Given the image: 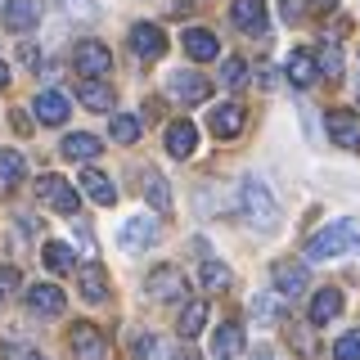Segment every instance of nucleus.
<instances>
[{
	"label": "nucleus",
	"instance_id": "nucleus-28",
	"mask_svg": "<svg viewBox=\"0 0 360 360\" xmlns=\"http://www.w3.org/2000/svg\"><path fill=\"white\" fill-rule=\"evenodd\" d=\"M22 176H27V158L18 149H0V189L22 185Z\"/></svg>",
	"mask_w": 360,
	"mask_h": 360
},
{
	"label": "nucleus",
	"instance_id": "nucleus-9",
	"mask_svg": "<svg viewBox=\"0 0 360 360\" xmlns=\"http://www.w3.org/2000/svg\"><path fill=\"white\" fill-rule=\"evenodd\" d=\"M131 54L144 59V63L162 59V54H167V32L158 27V22H135V27H131Z\"/></svg>",
	"mask_w": 360,
	"mask_h": 360
},
{
	"label": "nucleus",
	"instance_id": "nucleus-13",
	"mask_svg": "<svg viewBox=\"0 0 360 360\" xmlns=\"http://www.w3.org/2000/svg\"><path fill=\"white\" fill-rule=\"evenodd\" d=\"M32 112H37V122H41V127H63V122H68V112H72V104H68V95H63V90H41V95H37V104H32Z\"/></svg>",
	"mask_w": 360,
	"mask_h": 360
},
{
	"label": "nucleus",
	"instance_id": "nucleus-17",
	"mask_svg": "<svg viewBox=\"0 0 360 360\" xmlns=\"http://www.w3.org/2000/svg\"><path fill=\"white\" fill-rule=\"evenodd\" d=\"M230 18H234L239 32H248V37H266V5L262 0H234Z\"/></svg>",
	"mask_w": 360,
	"mask_h": 360
},
{
	"label": "nucleus",
	"instance_id": "nucleus-14",
	"mask_svg": "<svg viewBox=\"0 0 360 360\" xmlns=\"http://www.w3.org/2000/svg\"><path fill=\"white\" fill-rule=\"evenodd\" d=\"M329 140L338 149H360V117L352 108H333L329 112Z\"/></svg>",
	"mask_w": 360,
	"mask_h": 360
},
{
	"label": "nucleus",
	"instance_id": "nucleus-24",
	"mask_svg": "<svg viewBox=\"0 0 360 360\" xmlns=\"http://www.w3.org/2000/svg\"><path fill=\"white\" fill-rule=\"evenodd\" d=\"M82 189H86L90 202H99V207H112V202H117V189H112V180H108L104 172H95V167H86V172H82Z\"/></svg>",
	"mask_w": 360,
	"mask_h": 360
},
{
	"label": "nucleus",
	"instance_id": "nucleus-33",
	"mask_svg": "<svg viewBox=\"0 0 360 360\" xmlns=\"http://www.w3.org/2000/svg\"><path fill=\"white\" fill-rule=\"evenodd\" d=\"M112 140H117V144H135V140H140V117H131V112H112Z\"/></svg>",
	"mask_w": 360,
	"mask_h": 360
},
{
	"label": "nucleus",
	"instance_id": "nucleus-29",
	"mask_svg": "<svg viewBox=\"0 0 360 360\" xmlns=\"http://www.w3.org/2000/svg\"><path fill=\"white\" fill-rule=\"evenodd\" d=\"M315 63H320V77H324V82H338V77H342V45H338L333 37L320 41V50H315Z\"/></svg>",
	"mask_w": 360,
	"mask_h": 360
},
{
	"label": "nucleus",
	"instance_id": "nucleus-39",
	"mask_svg": "<svg viewBox=\"0 0 360 360\" xmlns=\"http://www.w3.org/2000/svg\"><path fill=\"white\" fill-rule=\"evenodd\" d=\"M68 5V14H77V18H95V0H63Z\"/></svg>",
	"mask_w": 360,
	"mask_h": 360
},
{
	"label": "nucleus",
	"instance_id": "nucleus-35",
	"mask_svg": "<svg viewBox=\"0 0 360 360\" xmlns=\"http://www.w3.org/2000/svg\"><path fill=\"white\" fill-rule=\"evenodd\" d=\"M0 360H50V356L27 342H0Z\"/></svg>",
	"mask_w": 360,
	"mask_h": 360
},
{
	"label": "nucleus",
	"instance_id": "nucleus-21",
	"mask_svg": "<svg viewBox=\"0 0 360 360\" xmlns=\"http://www.w3.org/2000/svg\"><path fill=\"white\" fill-rule=\"evenodd\" d=\"M59 153L68 158V162H90V158H99L104 149H99V135H90V131H72V135H63Z\"/></svg>",
	"mask_w": 360,
	"mask_h": 360
},
{
	"label": "nucleus",
	"instance_id": "nucleus-3",
	"mask_svg": "<svg viewBox=\"0 0 360 360\" xmlns=\"http://www.w3.org/2000/svg\"><path fill=\"white\" fill-rule=\"evenodd\" d=\"M72 68H77V77H82V82H99V77L112 72V50H108L104 41H77Z\"/></svg>",
	"mask_w": 360,
	"mask_h": 360
},
{
	"label": "nucleus",
	"instance_id": "nucleus-36",
	"mask_svg": "<svg viewBox=\"0 0 360 360\" xmlns=\"http://www.w3.org/2000/svg\"><path fill=\"white\" fill-rule=\"evenodd\" d=\"M333 360H360V329L338 338V342H333Z\"/></svg>",
	"mask_w": 360,
	"mask_h": 360
},
{
	"label": "nucleus",
	"instance_id": "nucleus-43",
	"mask_svg": "<svg viewBox=\"0 0 360 360\" xmlns=\"http://www.w3.org/2000/svg\"><path fill=\"white\" fill-rule=\"evenodd\" d=\"M176 360H198V352H189V347H185V352H176Z\"/></svg>",
	"mask_w": 360,
	"mask_h": 360
},
{
	"label": "nucleus",
	"instance_id": "nucleus-12",
	"mask_svg": "<svg viewBox=\"0 0 360 360\" xmlns=\"http://www.w3.org/2000/svg\"><path fill=\"white\" fill-rule=\"evenodd\" d=\"M180 45H185V54L194 63H212L221 54V41H217V32H212V27H185Z\"/></svg>",
	"mask_w": 360,
	"mask_h": 360
},
{
	"label": "nucleus",
	"instance_id": "nucleus-26",
	"mask_svg": "<svg viewBox=\"0 0 360 360\" xmlns=\"http://www.w3.org/2000/svg\"><path fill=\"white\" fill-rule=\"evenodd\" d=\"M77 99H82L90 112H112V104H117L112 86H104V82H82L77 86Z\"/></svg>",
	"mask_w": 360,
	"mask_h": 360
},
{
	"label": "nucleus",
	"instance_id": "nucleus-16",
	"mask_svg": "<svg viewBox=\"0 0 360 360\" xmlns=\"http://www.w3.org/2000/svg\"><path fill=\"white\" fill-rule=\"evenodd\" d=\"M41 14H45L41 0H9L0 18H5V27H9V32H32V27L41 22Z\"/></svg>",
	"mask_w": 360,
	"mask_h": 360
},
{
	"label": "nucleus",
	"instance_id": "nucleus-31",
	"mask_svg": "<svg viewBox=\"0 0 360 360\" xmlns=\"http://www.w3.org/2000/svg\"><path fill=\"white\" fill-rule=\"evenodd\" d=\"M144 198L153 202V212H172V185L162 180V172H144Z\"/></svg>",
	"mask_w": 360,
	"mask_h": 360
},
{
	"label": "nucleus",
	"instance_id": "nucleus-10",
	"mask_svg": "<svg viewBox=\"0 0 360 360\" xmlns=\"http://www.w3.org/2000/svg\"><path fill=\"white\" fill-rule=\"evenodd\" d=\"M149 243H158V221L153 217L122 221V230H117V248H122V252H144Z\"/></svg>",
	"mask_w": 360,
	"mask_h": 360
},
{
	"label": "nucleus",
	"instance_id": "nucleus-7",
	"mask_svg": "<svg viewBox=\"0 0 360 360\" xmlns=\"http://www.w3.org/2000/svg\"><path fill=\"white\" fill-rule=\"evenodd\" d=\"M167 95L180 99V104H207L212 82H207L202 72H189V68H180V72L167 77Z\"/></svg>",
	"mask_w": 360,
	"mask_h": 360
},
{
	"label": "nucleus",
	"instance_id": "nucleus-27",
	"mask_svg": "<svg viewBox=\"0 0 360 360\" xmlns=\"http://www.w3.org/2000/svg\"><path fill=\"white\" fill-rule=\"evenodd\" d=\"M198 284L207 288V292H225L234 284V270L225 266V262H217V257H207V262L198 266Z\"/></svg>",
	"mask_w": 360,
	"mask_h": 360
},
{
	"label": "nucleus",
	"instance_id": "nucleus-25",
	"mask_svg": "<svg viewBox=\"0 0 360 360\" xmlns=\"http://www.w3.org/2000/svg\"><path fill=\"white\" fill-rule=\"evenodd\" d=\"M131 356H135V360H176L172 342H167L162 333H140V338L131 342Z\"/></svg>",
	"mask_w": 360,
	"mask_h": 360
},
{
	"label": "nucleus",
	"instance_id": "nucleus-38",
	"mask_svg": "<svg viewBox=\"0 0 360 360\" xmlns=\"http://www.w3.org/2000/svg\"><path fill=\"white\" fill-rule=\"evenodd\" d=\"M288 342L297 347V356H315V338H311V329H302V324L288 329Z\"/></svg>",
	"mask_w": 360,
	"mask_h": 360
},
{
	"label": "nucleus",
	"instance_id": "nucleus-2",
	"mask_svg": "<svg viewBox=\"0 0 360 360\" xmlns=\"http://www.w3.org/2000/svg\"><path fill=\"white\" fill-rule=\"evenodd\" d=\"M352 248H360L356 221H329L307 239V262H333V257H347Z\"/></svg>",
	"mask_w": 360,
	"mask_h": 360
},
{
	"label": "nucleus",
	"instance_id": "nucleus-6",
	"mask_svg": "<svg viewBox=\"0 0 360 360\" xmlns=\"http://www.w3.org/2000/svg\"><path fill=\"white\" fill-rule=\"evenodd\" d=\"M144 292H149L153 302H180L189 292V279L180 266H153L149 279H144Z\"/></svg>",
	"mask_w": 360,
	"mask_h": 360
},
{
	"label": "nucleus",
	"instance_id": "nucleus-1",
	"mask_svg": "<svg viewBox=\"0 0 360 360\" xmlns=\"http://www.w3.org/2000/svg\"><path fill=\"white\" fill-rule=\"evenodd\" d=\"M239 212H243V221L252 225V230H262V234H270L279 225V202L270 194V185L257 180V176L239 180Z\"/></svg>",
	"mask_w": 360,
	"mask_h": 360
},
{
	"label": "nucleus",
	"instance_id": "nucleus-19",
	"mask_svg": "<svg viewBox=\"0 0 360 360\" xmlns=\"http://www.w3.org/2000/svg\"><path fill=\"white\" fill-rule=\"evenodd\" d=\"M284 77L292 86H315V77H320V63H315V50H292L284 59Z\"/></svg>",
	"mask_w": 360,
	"mask_h": 360
},
{
	"label": "nucleus",
	"instance_id": "nucleus-37",
	"mask_svg": "<svg viewBox=\"0 0 360 360\" xmlns=\"http://www.w3.org/2000/svg\"><path fill=\"white\" fill-rule=\"evenodd\" d=\"M18 288H22V275H18L14 266H0V307H5V302L14 297Z\"/></svg>",
	"mask_w": 360,
	"mask_h": 360
},
{
	"label": "nucleus",
	"instance_id": "nucleus-30",
	"mask_svg": "<svg viewBox=\"0 0 360 360\" xmlns=\"http://www.w3.org/2000/svg\"><path fill=\"white\" fill-rule=\"evenodd\" d=\"M41 257H45V270H54V275H72L77 262H72V248L59 243V239H50L41 248Z\"/></svg>",
	"mask_w": 360,
	"mask_h": 360
},
{
	"label": "nucleus",
	"instance_id": "nucleus-15",
	"mask_svg": "<svg viewBox=\"0 0 360 360\" xmlns=\"http://www.w3.org/2000/svg\"><path fill=\"white\" fill-rule=\"evenodd\" d=\"M162 144H167V153L172 158H194V149H198V127L194 122H172V127L162 131Z\"/></svg>",
	"mask_w": 360,
	"mask_h": 360
},
{
	"label": "nucleus",
	"instance_id": "nucleus-22",
	"mask_svg": "<svg viewBox=\"0 0 360 360\" xmlns=\"http://www.w3.org/2000/svg\"><path fill=\"white\" fill-rule=\"evenodd\" d=\"M77 292H82L86 302H104L108 297V275L99 262H86L82 270H77Z\"/></svg>",
	"mask_w": 360,
	"mask_h": 360
},
{
	"label": "nucleus",
	"instance_id": "nucleus-42",
	"mask_svg": "<svg viewBox=\"0 0 360 360\" xmlns=\"http://www.w3.org/2000/svg\"><path fill=\"white\" fill-rule=\"evenodd\" d=\"M252 360H275V352H270V347H262V352H257Z\"/></svg>",
	"mask_w": 360,
	"mask_h": 360
},
{
	"label": "nucleus",
	"instance_id": "nucleus-34",
	"mask_svg": "<svg viewBox=\"0 0 360 360\" xmlns=\"http://www.w3.org/2000/svg\"><path fill=\"white\" fill-rule=\"evenodd\" d=\"M221 82L230 86V90H243L248 86V63L239 59V54H230V59L221 63Z\"/></svg>",
	"mask_w": 360,
	"mask_h": 360
},
{
	"label": "nucleus",
	"instance_id": "nucleus-44",
	"mask_svg": "<svg viewBox=\"0 0 360 360\" xmlns=\"http://www.w3.org/2000/svg\"><path fill=\"white\" fill-rule=\"evenodd\" d=\"M311 5H315V9H333L338 0H311Z\"/></svg>",
	"mask_w": 360,
	"mask_h": 360
},
{
	"label": "nucleus",
	"instance_id": "nucleus-23",
	"mask_svg": "<svg viewBox=\"0 0 360 360\" xmlns=\"http://www.w3.org/2000/svg\"><path fill=\"white\" fill-rule=\"evenodd\" d=\"M212 356L217 360H239L243 356V329L234 320H225L217 333H212Z\"/></svg>",
	"mask_w": 360,
	"mask_h": 360
},
{
	"label": "nucleus",
	"instance_id": "nucleus-4",
	"mask_svg": "<svg viewBox=\"0 0 360 360\" xmlns=\"http://www.w3.org/2000/svg\"><path fill=\"white\" fill-rule=\"evenodd\" d=\"M37 198L45 202V207L63 212V217H77V207H82V194H77V189L68 185L59 172H45V176L37 180Z\"/></svg>",
	"mask_w": 360,
	"mask_h": 360
},
{
	"label": "nucleus",
	"instance_id": "nucleus-32",
	"mask_svg": "<svg viewBox=\"0 0 360 360\" xmlns=\"http://www.w3.org/2000/svg\"><path fill=\"white\" fill-rule=\"evenodd\" d=\"M180 338H198L207 329V302H185V311H180Z\"/></svg>",
	"mask_w": 360,
	"mask_h": 360
},
{
	"label": "nucleus",
	"instance_id": "nucleus-18",
	"mask_svg": "<svg viewBox=\"0 0 360 360\" xmlns=\"http://www.w3.org/2000/svg\"><path fill=\"white\" fill-rule=\"evenodd\" d=\"M243 122H248V112L239 104H217L207 112V127H212V135H221V140H234V135L243 131Z\"/></svg>",
	"mask_w": 360,
	"mask_h": 360
},
{
	"label": "nucleus",
	"instance_id": "nucleus-11",
	"mask_svg": "<svg viewBox=\"0 0 360 360\" xmlns=\"http://www.w3.org/2000/svg\"><path fill=\"white\" fill-rule=\"evenodd\" d=\"M22 297H27V311L45 315V320H50V315H63V307H68V297H63L59 284H32Z\"/></svg>",
	"mask_w": 360,
	"mask_h": 360
},
{
	"label": "nucleus",
	"instance_id": "nucleus-8",
	"mask_svg": "<svg viewBox=\"0 0 360 360\" xmlns=\"http://www.w3.org/2000/svg\"><path fill=\"white\" fill-rule=\"evenodd\" d=\"M68 347H72V360H108V342L104 333L95 329V324H72V333H68Z\"/></svg>",
	"mask_w": 360,
	"mask_h": 360
},
{
	"label": "nucleus",
	"instance_id": "nucleus-20",
	"mask_svg": "<svg viewBox=\"0 0 360 360\" xmlns=\"http://www.w3.org/2000/svg\"><path fill=\"white\" fill-rule=\"evenodd\" d=\"M338 315H342V292H338V288H315L311 292V329L338 320Z\"/></svg>",
	"mask_w": 360,
	"mask_h": 360
},
{
	"label": "nucleus",
	"instance_id": "nucleus-41",
	"mask_svg": "<svg viewBox=\"0 0 360 360\" xmlns=\"http://www.w3.org/2000/svg\"><path fill=\"white\" fill-rule=\"evenodd\" d=\"M0 86H9V63H5V54H0Z\"/></svg>",
	"mask_w": 360,
	"mask_h": 360
},
{
	"label": "nucleus",
	"instance_id": "nucleus-5",
	"mask_svg": "<svg viewBox=\"0 0 360 360\" xmlns=\"http://www.w3.org/2000/svg\"><path fill=\"white\" fill-rule=\"evenodd\" d=\"M270 284H275V297L297 302V297L311 292V275H307L302 262H275V266H270Z\"/></svg>",
	"mask_w": 360,
	"mask_h": 360
},
{
	"label": "nucleus",
	"instance_id": "nucleus-40",
	"mask_svg": "<svg viewBox=\"0 0 360 360\" xmlns=\"http://www.w3.org/2000/svg\"><path fill=\"white\" fill-rule=\"evenodd\" d=\"M297 14H302V9H297V0H284V18H288V22H297Z\"/></svg>",
	"mask_w": 360,
	"mask_h": 360
}]
</instances>
